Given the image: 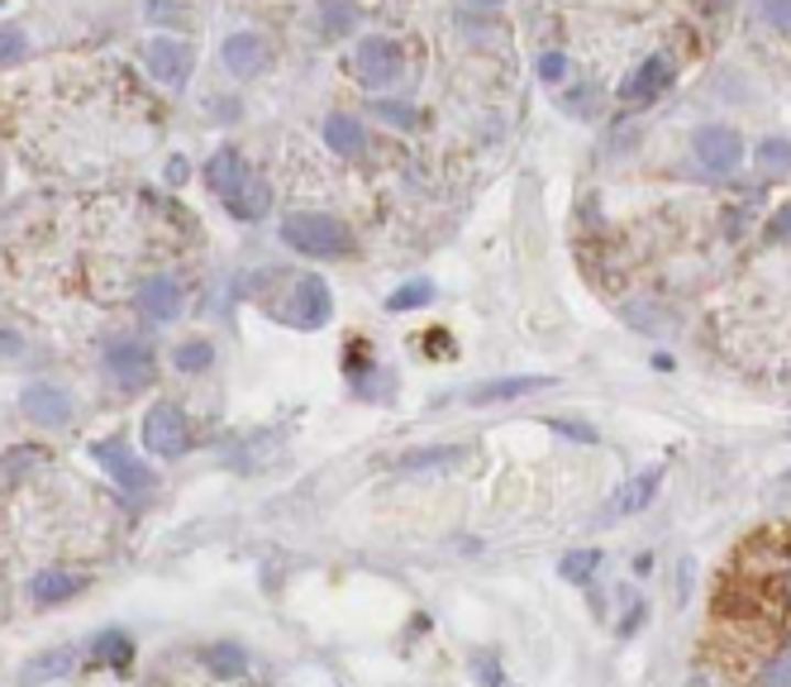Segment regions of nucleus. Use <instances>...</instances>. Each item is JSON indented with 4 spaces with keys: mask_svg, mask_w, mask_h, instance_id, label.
I'll list each match as a JSON object with an SVG mask.
<instances>
[{
    "mask_svg": "<svg viewBox=\"0 0 791 687\" xmlns=\"http://www.w3.org/2000/svg\"><path fill=\"white\" fill-rule=\"evenodd\" d=\"M282 239L292 243L296 253H306V258H343V253H353L349 225L334 220V215H325V210H292L282 220Z\"/></svg>",
    "mask_w": 791,
    "mask_h": 687,
    "instance_id": "nucleus-1",
    "label": "nucleus"
},
{
    "mask_svg": "<svg viewBox=\"0 0 791 687\" xmlns=\"http://www.w3.org/2000/svg\"><path fill=\"white\" fill-rule=\"evenodd\" d=\"M539 77L549 81V86L563 81V77H568V57L558 53V48H553V53H539Z\"/></svg>",
    "mask_w": 791,
    "mask_h": 687,
    "instance_id": "nucleus-31",
    "label": "nucleus"
},
{
    "mask_svg": "<svg viewBox=\"0 0 791 687\" xmlns=\"http://www.w3.org/2000/svg\"><path fill=\"white\" fill-rule=\"evenodd\" d=\"M754 687H791V650L768 654L754 673Z\"/></svg>",
    "mask_w": 791,
    "mask_h": 687,
    "instance_id": "nucleus-27",
    "label": "nucleus"
},
{
    "mask_svg": "<svg viewBox=\"0 0 791 687\" xmlns=\"http://www.w3.org/2000/svg\"><path fill=\"white\" fill-rule=\"evenodd\" d=\"M220 57H224V67L234 72V77L249 81V77H263V72L272 67V43L263 34H253V29H239V34L224 39Z\"/></svg>",
    "mask_w": 791,
    "mask_h": 687,
    "instance_id": "nucleus-9",
    "label": "nucleus"
},
{
    "mask_svg": "<svg viewBox=\"0 0 791 687\" xmlns=\"http://www.w3.org/2000/svg\"><path fill=\"white\" fill-rule=\"evenodd\" d=\"M758 167L768 172V177H787L791 172V139L787 134H768L763 143H758Z\"/></svg>",
    "mask_w": 791,
    "mask_h": 687,
    "instance_id": "nucleus-23",
    "label": "nucleus"
},
{
    "mask_svg": "<svg viewBox=\"0 0 791 687\" xmlns=\"http://www.w3.org/2000/svg\"><path fill=\"white\" fill-rule=\"evenodd\" d=\"M143 63H149L153 81L172 86V91H182L186 81H191V67H196V53L186 39H172V34H157L149 39V48H143Z\"/></svg>",
    "mask_w": 791,
    "mask_h": 687,
    "instance_id": "nucleus-6",
    "label": "nucleus"
},
{
    "mask_svg": "<svg viewBox=\"0 0 791 687\" xmlns=\"http://www.w3.org/2000/svg\"><path fill=\"white\" fill-rule=\"evenodd\" d=\"M372 110H377L386 124H396V129H410L415 120H420V110H415V106H406V100H377V106H372Z\"/></svg>",
    "mask_w": 791,
    "mask_h": 687,
    "instance_id": "nucleus-29",
    "label": "nucleus"
},
{
    "mask_svg": "<svg viewBox=\"0 0 791 687\" xmlns=\"http://www.w3.org/2000/svg\"><path fill=\"white\" fill-rule=\"evenodd\" d=\"M353 67H358V81L367 86V91H382V86H392L400 77V67H406V53H400L396 39L386 34H367L358 43L353 53Z\"/></svg>",
    "mask_w": 791,
    "mask_h": 687,
    "instance_id": "nucleus-5",
    "label": "nucleus"
},
{
    "mask_svg": "<svg viewBox=\"0 0 791 687\" xmlns=\"http://www.w3.org/2000/svg\"><path fill=\"white\" fill-rule=\"evenodd\" d=\"M72 664H77V654L67 650H43L34 658H24L20 664V687H43V683H53V678H63V673H72Z\"/></svg>",
    "mask_w": 791,
    "mask_h": 687,
    "instance_id": "nucleus-17",
    "label": "nucleus"
},
{
    "mask_svg": "<svg viewBox=\"0 0 791 687\" xmlns=\"http://www.w3.org/2000/svg\"><path fill=\"white\" fill-rule=\"evenodd\" d=\"M91 458L110 472L114 482L124 487V492H134V497H139V492H153V487H157L153 468H149V464H139V458L129 454L120 439H96V444H91Z\"/></svg>",
    "mask_w": 791,
    "mask_h": 687,
    "instance_id": "nucleus-7",
    "label": "nucleus"
},
{
    "mask_svg": "<svg viewBox=\"0 0 791 687\" xmlns=\"http://www.w3.org/2000/svg\"><path fill=\"white\" fill-rule=\"evenodd\" d=\"M206 668H210V678H243V673H249V650L234 640H220L206 650Z\"/></svg>",
    "mask_w": 791,
    "mask_h": 687,
    "instance_id": "nucleus-19",
    "label": "nucleus"
},
{
    "mask_svg": "<svg viewBox=\"0 0 791 687\" xmlns=\"http://www.w3.org/2000/svg\"><path fill=\"white\" fill-rule=\"evenodd\" d=\"M692 153L701 157L706 172H729L744 157V139H739V129H729V124H701L692 134Z\"/></svg>",
    "mask_w": 791,
    "mask_h": 687,
    "instance_id": "nucleus-8",
    "label": "nucleus"
},
{
    "mask_svg": "<svg viewBox=\"0 0 791 687\" xmlns=\"http://www.w3.org/2000/svg\"><path fill=\"white\" fill-rule=\"evenodd\" d=\"M644 611H649V607H644V601H635V607L625 611V621H620V635H625V640H629V635H635V630L644 625Z\"/></svg>",
    "mask_w": 791,
    "mask_h": 687,
    "instance_id": "nucleus-37",
    "label": "nucleus"
},
{
    "mask_svg": "<svg viewBox=\"0 0 791 687\" xmlns=\"http://www.w3.org/2000/svg\"><path fill=\"white\" fill-rule=\"evenodd\" d=\"M596 568H601V549H572L558 558V578H568V582H592L596 578Z\"/></svg>",
    "mask_w": 791,
    "mask_h": 687,
    "instance_id": "nucleus-25",
    "label": "nucleus"
},
{
    "mask_svg": "<svg viewBox=\"0 0 791 687\" xmlns=\"http://www.w3.org/2000/svg\"><path fill=\"white\" fill-rule=\"evenodd\" d=\"M282 315L292 320L296 329H320L329 325V315H334V292H329V282L320 272H306V277L292 282V292L282 301Z\"/></svg>",
    "mask_w": 791,
    "mask_h": 687,
    "instance_id": "nucleus-4",
    "label": "nucleus"
},
{
    "mask_svg": "<svg viewBox=\"0 0 791 687\" xmlns=\"http://www.w3.org/2000/svg\"><path fill=\"white\" fill-rule=\"evenodd\" d=\"M172 363H177L182 372H206L215 363V344L210 339H186L172 349Z\"/></svg>",
    "mask_w": 791,
    "mask_h": 687,
    "instance_id": "nucleus-26",
    "label": "nucleus"
},
{
    "mask_svg": "<svg viewBox=\"0 0 791 687\" xmlns=\"http://www.w3.org/2000/svg\"><path fill=\"white\" fill-rule=\"evenodd\" d=\"M472 678H482V687H501V668L492 654H472Z\"/></svg>",
    "mask_w": 791,
    "mask_h": 687,
    "instance_id": "nucleus-33",
    "label": "nucleus"
},
{
    "mask_svg": "<svg viewBox=\"0 0 791 687\" xmlns=\"http://www.w3.org/2000/svg\"><path fill=\"white\" fill-rule=\"evenodd\" d=\"M249 177H253V172H249V163L239 157V149H215V153H210V163H206V186H210L215 196H224V206L243 192V182H249Z\"/></svg>",
    "mask_w": 791,
    "mask_h": 687,
    "instance_id": "nucleus-13",
    "label": "nucleus"
},
{
    "mask_svg": "<svg viewBox=\"0 0 791 687\" xmlns=\"http://www.w3.org/2000/svg\"><path fill=\"white\" fill-rule=\"evenodd\" d=\"M325 143L334 149L339 157H358L367 149V134H363V120H353V115H329L325 120Z\"/></svg>",
    "mask_w": 791,
    "mask_h": 687,
    "instance_id": "nucleus-18",
    "label": "nucleus"
},
{
    "mask_svg": "<svg viewBox=\"0 0 791 687\" xmlns=\"http://www.w3.org/2000/svg\"><path fill=\"white\" fill-rule=\"evenodd\" d=\"M39 458H43L39 449H10V454H6V487H14L20 478H29V468H34Z\"/></svg>",
    "mask_w": 791,
    "mask_h": 687,
    "instance_id": "nucleus-30",
    "label": "nucleus"
},
{
    "mask_svg": "<svg viewBox=\"0 0 791 687\" xmlns=\"http://www.w3.org/2000/svg\"><path fill=\"white\" fill-rule=\"evenodd\" d=\"M768 239H778V243H791V200H787V206H782V210H778V215H772V220H768Z\"/></svg>",
    "mask_w": 791,
    "mask_h": 687,
    "instance_id": "nucleus-35",
    "label": "nucleus"
},
{
    "mask_svg": "<svg viewBox=\"0 0 791 687\" xmlns=\"http://www.w3.org/2000/svg\"><path fill=\"white\" fill-rule=\"evenodd\" d=\"M763 20L778 29H791V6H763Z\"/></svg>",
    "mask_w": 791,
    "mask_h": 687,
    "instance_id": "nucleus-38",
    "label": "nucleus"
},
{
    "mask_svg": "<svg viewBox=\"0 0 791 687\" xmlns=\"http://www.w3.org/2000/svg\"><path fill=\"white\" fill-rule=\"evenodd\" d=\"M229 210H234L239 220H249V225L263 220V215L272 210V186H267L263 177H249V182H243V192L229 200Z\"/></svg>",
    "mask_w": 791,
    "mask_h": 687,
    "instance_id": "nucleus-20",
    "label": "nucleus"
},
{
    "mask_svg": "<svg viewBox=\"0 0 791 687\" xmlns=\"http://www.w3.org/2000/svg\"><path fill=\"white\" fill-rule=\"evenodd\" d=\"M167 182H172V186L186 182V163H182V157H172V163H167Z\"/></svg>",
    "mask_w": 791,
    "mask_h": 687,
    "instance_id": "nucleus-39",
    "label": "nucleus"
},
{
    "mask_svg": "<svg viewBox=\"0 0 791 687\" xmlns=\"http://www.w3.org/2000/svg\"><path fill=\"white\" fill-rule=\"evenodd\" d=\"M778 597H782V607L791 611V568H787V572H782V578H778Z\"/></svg>",
    "mask_w": 791,
    "mask_h": 687,
    "instance_id": "nucleus-40",
    "label": "nucleus"
},
{
    "mask_svg": "<svg viewBox=\"0 0 791 687\" xmlns=\"http://www.w3.org/2000/svg\"><path fill=\"white\" fill-rule=\"evenodd\" d=\"M143 449L153 458H182L191 449V415L177 401H153L143 411Z\"/></svg>",
    "mask_w": 791,
    "mask_h": 687,
    "instance_id": "nucleus-2",
    "label": "nucleus"
},
{
    "mask_svg": "<svg viewBox=\"0 0 791 687\" xmlns=\"http://www.w3.org/2000/svg\"><path fill=\"white\" fill-rule=\"evenodd\" d=\"M558 435H568V439H582V444H596V429L592 425H578V421H549Z\"/></svg>",
    "mask_w": 791,
    "mask_h": 687,
    "instance_id": "nucleus-36",
    "label": "nucleus"
},
{
    "mask_svg": "<svg viewBox=\"0 0 791 687\" xmlns=\"http://www.w3.org/2000/svg\"><path fill=\"white\" fill-rule=\"evenodd\" d=\"M139 310L149 315V320H172V315L182 310V286L172 282V277H143L139 282Z\"/></svg>",
    "mask_w": 791,
    "mask_h": 687,
    "instance_id": "nucleus-16",
    "label": "nucleus"
},
{
    "mask_svg": "<svg viewBox=\"0 0 791 687\" xmlns=\"http://www.w3.org/2000/svg\"><path fill=\"white\" fill-rule=\"evenodd\" d=\"M658 487H663V464L635 472V478H629L620 492L611 497V515H635V511H644V506H649V501L658 497Z\"/></svg>",
    "mask_w": 791,
    "mask_h": 687,
    "instance_id": "nucleus-14",
    "label": "nucleus"
},
{
    "mask_svg": "<svg viewBox=\"0 0 791 687\" xmlns=\"http://www.w3.org/2000/svg\"><path fill=\"white\" fill-rule=\"evenodd\" d=\"M91 654L100 658V664H110V668H129L134 664V640L124 635V630H100V635L91 640Z\"/></svg>",
    "mask_w": 791,
    "mask_h": 687,
    "instance_id": "nucleus-21",
    "label": "nucleus"
},
{
    "mask_svg": "<svg viewBox=\"0 0 791 687\" xmlns=\"http://www.w3.org/2000/svg\"><path fill=\"white\" fill-rule=\"evenodd\" d=\"M543 386H553V378H539V372H520V378H496V382H482L472 386L468 401L472 406H486V401H515V396H535Z\"/></svg>",
    "mask_w": 791,
    "mask_h": 687,
    "instance_id": "nucleus-15",
    "label": "nucleus"
},
{
    "mask_svg": "<svg viewBox=\"0 0 791 687\" xmlns=\"http://www.w3.org/2000/svg\"><path fill=\"white\" fill-rule=\"evenodd\" d=\"M435 301V282H425V277H415V282H400L392 296H386V310L400 315V310H420Z\"/></svg>",
    "mask_w": 791,
    "mask_h": 687,
    "instance_id": "nucleus-24",
    "label": "nucleus"
},
{
    "mask_svg": "<svg viewBox=\"0 0 791 687\" xmlns=\"http://www.w3.org/2000/svg\"><path fill=\"white\" fill-rule=\"evenodd\" d=\"M353 24H358V10H353V6H325V10H320V34H325V39L353 34Z\"/></svg>",
    "mask_w": 791,
    "mask_h": 687,
    "instance_id": "nucleus-28",
    "label": "nucleus"
},
{
    "mask_svg": "<svg viewBox=\"0 0 791 687\" xmlns=\"http://www.w3.org/2000/svg\"><path fill=\"white\" fill-rule=\"evenodd\" d=\"M563 110H568V115H586V110H596V86H582L578 96H563Z\"/></svg>",
    "mask_w": 791,
    "mask_h": 687,
    "instance_id": "nucleus-34",
    "label": "nucleus"
},
{
    "mask_svg": "<svg viewBox=\"0 0 791 687\" xmlns=\"http://www.w3.org/2000/svg\"><path fill=\"white\" fill-rule=\"evenodd\" d=\"M787 478H791V472H787Z\"/></svg>",
    "mask_w": 791,
    "mask_h": 687,
    "instance_id": "nucleus-41",
    "label": "nucleus"
},
{
    "mask_svg": "<svg viewBox=\"0 0 791 687\" xmlns=\"http://www.w3.org/2000/svg\"><path fill=\"white\" fill-rule=\"evenodd\" d=\"M100 368H106V378L120 386V392H143V386H153V378H157L153 349L149 344H134V339L110 344V349L100 353Z\"/></svg>",
    "mask_w": 791,
    "mask_h": 687,
    "instance_id": "nucleus-3",
    "label": "nucleus"
},
{
    "mask_svg": "<svg viewBox=\"0 0 791 687\" xmlns=\"http://www.w3.org/2000/svg\"><path fill=\"white\" fill-rule=\"evenodd\" d=\"M463 454H468L463 444H429V449L400 454V458H396V468H406V472H415V468H443V464H458Z\"/></svg>",
    "mask_w": 791,
    "mask_h": 687,
    "instance_id": "nucleus-22",
    "label": "nucleus"
},
{
    "mask_svg": "<svg viewBox=\"0 0 791 687\" xmlns=\"http://www.w3.org/2000/svg\"><path fill=\"white\" fill-rule=\"evenodd\" d=\"M668 81H672V57L668 53H649L635 72H629V81L620 86V96L629 100V106H649L653 96L668 91Z\"/></svg>",
    "mask_w": 791,
    "mask_h": 687,
    "instance_id": "nucleus-11",
    "label": "nucleus"
},
{
    "mask_svg": "<svg viewBox=\"0 0 791 687\" xmlns=\"http://www.w3.org/2000/svg\"><path fill=\"white\" fill-rule=\"evenodd\" d=\"M0 43H6V48H0V63L14 67V57H24V34L14 24H6V29H0Z\"/></svg>",
    "mask_w": 791,
    "mask_h": 687,
    "instance_id": "nucleus-32",
    "label": "nucleus"
},
{
    "mask_svg": "<svg viewBox=\"0 0 791 687\" xmlns=\"http://www.w3.org/2000/svg\"><path fill=\"white\" fill-rule=\"evenodd\" d=\"M86 582L91 578L77 572V568H43V572L29 578V601H34V607H63V601L86 592Z\"/></svg>",
    "mask_w": 791,
    "mask_h": 687,
    "instance_id": "nucleus-12",
    "label": "nucleus"
},
{
    "mask_svg": "<svg viewBox=\"0 0 791 687\" xmlns=\"http://www.w3.org/2000/svg\"><path fill=\"white\" fill-rule=\"evenodd\" d=\"M20 415H29L34 425H67L72 421V396L53 382H34L20 392Z\"/></svg>",
    "mask_w": 791,
    "mask_h": 687,
    "instance_id": "nucleus-10",
    "label": "nucleus"
}]
</instances>
